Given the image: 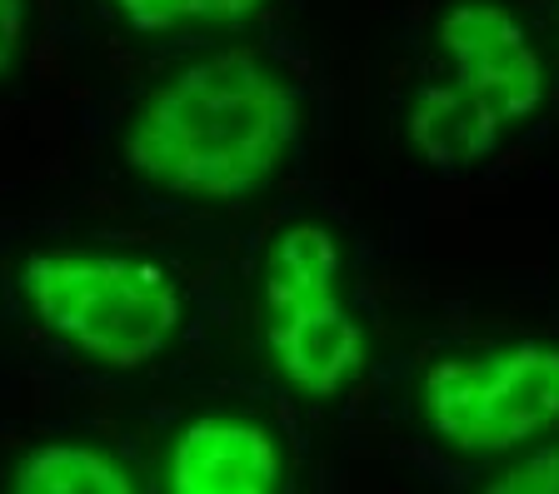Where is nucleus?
Returning <instances> with one entry per match:
<instances>
[{
	"label": "nucleus",
	"mask_w": 559,
	"mask_h": 494,
	"mask_svg": "<svg viewBox=\"0 0 559 494\" xmlns=\"http://www.w3.org/2000/svg\"><path fill=\"white\" fill-rule=\"evenodd\" d=\"M430 36L450 75L405 100L400 141L430 170H475L545 116L555 71L510 0H444Z\"/></svg>",
	"instance_id": "f03ea898"
},
{
	"label": "nucleus",
	"mask_w": 559,
	"mask_h": 494,
	"mask_svg": "<svg viewBox=\"0 0 559 494\" xmlns=\"http://www.w3.org/2000/svg\"><path fill=\"white\" fill-rule=\"evenodd\" d=\"M31 40V0H0V81L21 65Z\"/></svg>",
	"instance_id": "9d476101"
},
{
	"label": "nucleus",
	"mask_w": 559,
	"mask_h": 494,
	"mask_svg": "<svg viewBox=\"0 0 559 494\" xmlns=\"http://www.w3.org/2000/svg\"><path fill=\"white\" fill-rule=\"evenodd\" d=\"M15 290L50 340L100 370L155 365L186 329V285L145 250H35Z\"/></svg>",
	"instance_id": "20e7f679"
},
{
	"label": "nucleus",
	"mask_w": 559,
	"mask_h": 494,
	"mask_svg": "<svg viewBox=\"0 0 559 494\" xmlns=\"http://www.w3.org/2000/svg\"><path fill=\"white\" fill-rule=\"evenodd\" d=\"M349 250L330 220H290L260 255V345L275 379L305 405H335L374 365L370 320L345 294Z\"/></svg>",
	"instance_id": "7ed1b4c3"
},
{
	"label": "nucleus",
	"mask_w": 559,
	"mask_h": 494,
	"mask_svg": "<svg viewBox=\"0 0 559 494\" xmlns=\"http://www.w3.org/2000/svg\"><path fill=\"white\" fill-rule=\"evenodd\" d=\"M126 31L135 36H170V31H225V25H250L275 5V0H105Z\"/></svg>",
	"instance_id": "6e6552de"
},
{
	"label": "nucleus",
	"mask_w": 559,
	"mask_h": 494,
	"mask_svg": "<svg viewBox=\"0 0 559 494\" xmlns=\"http://www.w3.org/2000/svg\"><path fill=\"white\" fill-rule=\"evenodd\" d=\"M415 420L430 445L479 465L559 435V340L514 335L430 354L415 375Z\"/></svg>",
	"instance_id": "39448f33"
},
{
	"label": "nucleus",
	"mask_w": 559,
	"mask_h": 494,
	"mask_svg": "<svg viewBox=\"0 0 559 494\" xmlns=\"http://www.w3.org/2000/svg\"><path fill=\"white\" fill-rule=\"evenodd\" d=\"M475 494H559V435L489 465Z\"/></svg>",
	"instance_id": "1a4fd4ad"
},
{
	"label": "nucleus",
	"mask_w": 559,
	"mask_h": 494,
	"mask_svg": "<svg viewBox=\"0 0 559 494\" xmlns=\"http://www.w3.org/2000/svg\"><path fill=\"white\" fill-rule=\"evenodd\" d=\"M285 474L280 435L240 410L190 414L160 459L165 494H285Z\"/></svg>",
	"instance_id": "423d86ee"
},
{
	"label": "nucleus",
	"mask_w": 559,
	"mask_h": 494,
	"mask_svg": "<svg viewBox=\"0 0 559 494\" xmlns=\"http://www.w3.org/2000/svg\"><path fill=\"white\" fill-rule=\"evenodd\" d=\"M5 494H140L130 465L95 439H46L11 465Z\"/></svg>",
	"instance_id": "0eeeda50"
},
{
	"label": "nucleus",
	"mask_w": 559,
	"mask_h": 494,
	"mask_svg": "<svg viewBox=\"0 0 559 494\" xmlns=\"http://www.w3.org/2000/svg\"><path fill=\"white\" fill-rule=\"evenodd\" d=\"M305 135V95L255 50L190 60L145 91L120 130L130 176L175 201H250L290 165Z\"/></svg>",
	"instance_id": "f257e3e1"
}]
</instances>
